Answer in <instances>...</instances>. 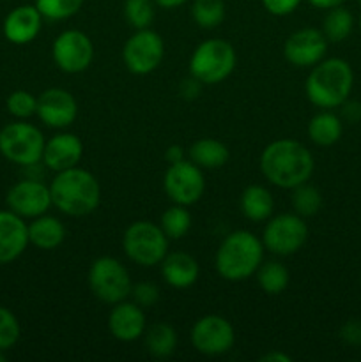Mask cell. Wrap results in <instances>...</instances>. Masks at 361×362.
I'll return each instance as SVG.
<instances>
[{
	"instance_id": "obj_22",
	"label": "cell",
	"mask_w": 361,
	"mask_h": 362,
	"mask_svg": "<svg viewBox=\"0 0 361 362\" xmlns=\"http://www.w3.org/2000/svg\"><path fill=\"white\" fill-rule=\"evenodd\" d=\"M66 239V226L59 218L42 214L28 223V243L38 250H57Z\"/></svg>"
},
{
	"instance_id": "obj_30",
	"label": "cell",
	"mask_w": 361,
	"mask_h": 362,
	"mask_svg": "<svg viewBox=\"0 0 361 362\" xmlns=\"http://www.w3.org/2000/svg\"><path fill=\"white\" fill-rule=\"evenodd\" d=\"M159 226L168 239H183L191 230V214L184 205L173 204L159 218Z\"/></svg>"
},
{
	"instance_id": "obj_4",
	"label": "cell",
	"mask_w": 361,
	"mask_h": 362,
	"mask_svg": "<svg viewBox=\"0 0 361 362\" xmlns=\"http://www.w3.org/2000/svg\"><path fill=\"white\" fill-rule=\"evenodd\" d=\"M265 247L262 239L248 230L230 232L219 244L214 257L216 272L225 281L239 283L257 272L264 262Z\"/></svg>"
},
{
	"instance_id": "obj_17",
	"label": "cell",
	"mask_w": 361,
	"mask_h": 362,
	"mask_svg": "<svg viewBox=\"0 0 361 362\" xmlns=\"http://www.w3.org/2000/svg\"><path fill=\"white\" fill-rule=\"evenodd\" d=\"M108 331L117 341L131 343L145 334L144 308L134 300H120L113 304L108 315Z\"/></svg>"
},
{
	"instance_id": "obj_9",
	"label": "cell",
	"mask_w": 361,
	"mask_h": 362,
	"mask_svg": "<svg viewBox=\"0 0 361 362\" xmlns=\"http://www.w3.org/2000/svg\"><path fill=\"white\" fill-rule=\"evenodd\" d=\"M308 230L304 218L296 212L271 216L262 232V244L265 250L278 257H290L297 253L308 240Z\"/></svg>"
},
{
	"instance_id": "obj_1",
	"label": "cell",
	"mask_w": 361,
	"mask_h": 362,
	"mask_svg": "<svg viewBox=\"0 0 361 362\" xmlns=\"http://www.w3.org/2000/svg\"><path fill=\"white\" fill-rule=\"evenodd\" d=\"M258 166H260L262 175L273 186L292 189L311 179L315 159L301 141L292 140V138H280V140L271 141L262 151Z\"/></svg>"
},
{
	"instance_id": "obj_8",
	"label": "cell",
	"mask_w": 361,
	"mask_h": 362,
	"mask_svg": "<svg viewBox=\"0 0 361 362\" xmlns=\"http://www.w3.org/2000/svg\"><path fill=\"white\" fill-rule=\"evenodd\" d=\"M45 136L30 122H11L0 129V154L7 161L28 168L42 161Z\"/></svg>"
},
{
	"instance_id": "obj_21",
	"label": "cell",
	"mask_w": 361,
	"mask_h": 362,
	"mask_svg": "<svg viewBox=\"0 0 361 362\" xmlns=\"http://www.w3.org/2000/svg\"><path fill=\"white\" fill-rule=\"evenodd\" d=\"M159 267H161V276L166 285L177 290L193 286L197 283L198 274H200L197 258L191 257L186 251H172V253H166V257L163 258Z\"/></svg>"
},
{
	"instance_id": "obj_12",
	"label": "cell",
	"mask_w": 361,
	"mask_h": 362,
	"mask_svg": "<svg viewBox=\"0 0 361 362\" xmlns=\"http://www.w3.org/2000/svg\"><path fill=\"white\" fill-rule=\"evenodd\" d=\"M193 349L207 357L225 356L236 343L234 325L222 315H205L193 324L190 332Z\"/></svg>"
},
{
	"instance_id": "obj_38",
	"label": "cell",
	"mask_w": 361,
	"mask_h": 362,
	"mask_svg": "<svg viewBox=\"0 0 361 362\" xmlns=\"http://www.w3.org/2000/svg\"><path fill=\"white\" fill-rule=\"evenodd\" d=\"M340 338L350 346L361 345V322L360 320H349L342 325L340 329Z\"/></svg>"
},
{
	"instance_id": "obj_34",
	"label": "cell",
	"mask_w": 361,
	"mask_h": 362,
	"mask_svg": "<svg viewBox=\"0 0 361 362\" xmlns=\"http://www.w3.org/2000/svg\"><path fill=\"white\" fill-rule=\"evenodd\" d=\"M7 112L18 120H25L28 117L35 115V108H38V98L30 94L28 90H14L11 92L9 98L6 101Z\"/></svg>"
},
{
	"instance_id": "obj_44",
	"label": "cell",
	"mask_w": 361,
	"mask_h": 362,
	"mask_svg": "<svg viewBox=\"0 0 361 362\" xmlns=\"http://www.w3.org/2000/svg\"><path fill=\"white\" fill-rule=\"evenodd\" d=\"M188 0H154L156 6L163 7V9H176V7L183 6Z\"/></svg>"
},
{
	"instance_id": "obj_40",
	"label": "cell",
	"mask_w": 361,
	"mask_h": 362,
	"mask_svg": "<svg viewBox=\"0 0 361 362\" xmlns=\"http://www.w3.org/2000/svg\"><path fill=\"white\" fill-rule=\"evenodd\" d=\"M200 87H202L200 81L195 80L193 76H190L180 83V94H183V98L186 99H195L198 98V94H200Z\"/></svg>"
},
{
	"instance_id": "obj_11",
	"label": "cell",
	"mask_w": 361,
	"mask_h": 362,
	"mask_svg": "<svg viewBox=\"0 0 361 362\" xmlns=\"http://www.w3.org/2000/svg\"><path fill=\"white\" fill-rule=\"evenodd\" d=\"M163 187L172 204L190 207L204 197L205 177L200 166L190 159H180L170 163L163 177Z\"/></svg>"
},
{
	"instance_id": "obj_36",
	"label": "cell",
	"mask_w": 361,
	"mask_h": 362,
	"mask_svg": "<svg viewBox=\"0 0 361 362\" xmlns=\"http://www.w3.org/2000/svg\"><path fill=\"white\" fill-rule=\"evenodd\" d=\"M131 297H133V300L140 308H152L159 300V290L152 283L144 281L138 283V285H133Z\"/></svg>"
},
{
	"instance_id": "obj_28",
	"label": "cell",
	"mask_w": 361,
	"mask_h": 362,
	"mask_svg": "<svg viewBox=\"0 0 361 362\" xmlns=\"http://www.w3.org/2000/svg\"><path fill=\"white\" fill-rule=\"evenodd\" d=\"M255 276H257L260 290L268 296H280V293L285 292L290 283L289 269L276 260L262 262Z\"/></svg>"
},
{
	"instance_id": "obj_14",
	"label": "cell",
	"mask_w": 361,
	"mask_h": 362,
	"mask_svg": "<svg viewBox=\"0 0 361 362\" xmlns=\"http://www.w3.org/2000/svg\"><path fill=\"white\" fill-rule=\"evenodd\" d=\"M329 41L321 28L304 27L292 32L283 45L285 60L294 67H314L326 59Z\"/></svg>"
},
{
	"instance_id": "obj_19",
	"label": "cell",
	"mask_w": 361,
	"mask_h": 362,
	"mask_svg": "<svg viewBox=\"0 0 361 362\" xmlns=\"http://www.w3.org/2000/svg\"><path fill=\"white\" fill-rule=\"evenodd\" d=\"M28 225L13 211H0V265L20 258L28 246Z\"/></svg>"
},
{
	"instance_id": "obj_32",
	"label": "cell",
	"mask_w": 361,
	"mask_h": 362,
	"mask_svg": "<svg viewBox=\"0 0 361 362\" xmlns=\"http://www.w3.org/2000/svg\"><path fill=\"white\" fill-rule=\"evenodd\" d=\"M84 2L85 0H35L34 6L45 20L62 21L80 13Z\"/></svg>"
},
{
	"instance_id": "obj_18",
	"label": "cell",
	"mask_w": 361,
	"mask_h": 362,
	"mask_svg": "<svg viewBox=\"0 0 361 362\" xmlns=\"http://www.w3.org/2000/svg\"><path fill=\"white\" fill-rule=\"evenodd\" d=\"M84 158V144L73 133H59L46 140L42 165L52 172H64L78 166Z\"/></svg>"
},
{
	"instance_id": "obj_29",
	"label": "cell",
	"mask_w": 361,
	"mask_h": 362,
	"mask_svg": "<svg viewBox=\"0 0 361 362\" xmlns=\"http://www.w3.org/2000/svg\"><path fill=\"white\" fill-rule=\"evenodd\" d=\"M290 191H292L290 204H292L294 212L301 216V218H311V216H315L322 209L321 191L314 184H310V180L292 187Z\"/></svg>"
},
{
	"instance_id": "obj_43",
	"label": "cell",
	"mask_w": 361,
	"mask_h": 362,
	"mask_svg": "<svg viewBox=\"0 0 361 362\" xmlns=\"http://www.w3.org/2000/svg\"><path fill=\"white\" fill-rule=\"evenodd\" d=\"M260 361L262 362H290L292 359L282 352H269L265 354V356H262Z\"/></svg>"
},
{
	"instance_id": "obj_46",
	"label": "cell",
	"mask_w": 361,
	"mask_h": 362,
	"mask_svg": "<svg viewBox=\"0 0 361 362\" xmlns=\"http://www.w3.org/2000/svg\"><path fill=\"white\" fill-rule=\"evenodd\" d=\"M357 27H360V30H361V16H360V20H357Z\"/></svg>"
},
{
	"instance_id": "obj_45",
	"label": "cell",
	"mask_w": 361,
	"mask_h": 362,
	"mask_svg": "<svg viewBox=\"0 0 361 362\" xmlns=\"http://www.w3.org/2000/svg\"><path fill=\"white\" fill-rule=\"evenodd\" d=\"M4 361H6V356H4V352L0 350V362H4Z\"/></svg>"
},
{
	"instance_id": "obj_7",
	"label": "cell",
	"mask_w": 361,
	"mask_h": 362,
	"mask_svg": "<svg viewBox=\"0 0 361 362\" xmlns=\"http://www.w3.org/2000/svg\"><path fill=\"white\" fill-rule=\"evenodd\" d=\"M87 283L92 296L110 306L126 300L133 288L127 269L122 262L113 257L96 258L88 267Z\"/></svg>"
},
{
	"instance_id": "obj_20",
	"label": "cell",
	"mask_w": 361,
	"mask_h": 362,
	"mask_svg": "<svg viewBox=\"0 0 361 362\" xmlns=\"http://www.w3.org/2000/svg\"><path fill=\"white\" fill-rule=\"evenodd\" d=\"M42 20L45 18L41 16L35 6H18L4 20V35L13 45H28L41 32Z\"/></svg>"
},
{
	"instance_id": "obj_33",
	"label": "cell",
	"mask_w": 361,
	"mask_h": 362,
	"mask_svg": "<svg viewBox=\"0 0 361 362\" xmlns=\"http://www.w3.org/2000/svg\"><path fill=\"white\" fill-rule=\"evenodd\" d=\"M154 0H126L124 2V18L134 28H149L156 16Z\"/></svg>"
},
{
	"instance_id": "obj_27",
	"label": "cell",
	"mask_w": 361,
	"mask_h": 362,
	"mask_svg": "<svg viewBox=\"0 0 361 362\" xmlns=\"http://www.w3.org/2000/svg\"><path fill=\"white\" fill-rule=\"evenodd\" d=\"M145 349L156 359H166L177 349V332L168 324H154L145 329Z\"/></svg>"
},
{
	"instance_id": "obj_25",
	"label": "cell",
	"mask_w": 361,
	"mask_h": 362,
	"mask_svg": "<svg viewBox=\"0 0 361 362\" xmlns=\"http://www.w3.org/2000/svg\"><path fill=\"white\" fill-rule=\"evenodd\" d=\"M230 152L223 141L214 138H200L188 151V159L202 170H218L227 165Z\"/></svg>"
},
{
	"instance_id": "obj_6",
	"label": "cell",
	"mask_w": 361,
	"mask_h": 362,
	"mask_svg": "<svg viewBox=\"0 0 361 362\" xmlns=\"http://www.w3.org/2000/svg\"><path fill=\"white\" fill-rule=\"evenodd\" d=\"M168 237L161 226L147 219L131 223L122 237V247L126 257L140 267H154L161 264L168 253Z\"/></svg>"
},
{
	"instance_id": "obj_10",
	"label": "cell",
	"mask_w": 361,
	"mask_h": 362,
	"mask_svg": "<svg viewBox=\"0 0 361 362\" xmlns=\"http://www.w3.org/2000/svg\"><path fill=\"white\" fill-rule=\"evenodd\" d=\"M163 59H165V42L158 32L151 30V27L134 30V34H131L124 42L122 60L130 73L145 76L158 69Z\"/></svg>"
},
{
	"instance_id": "obj_13",
	"label": "cell",
	"mask_w": 361,
	"mask_h": 362,
	"mask_svg": "<svg viewBox=\"0 0 361 362\" xmlns=\"http://www.w3.org/2000/svg\"><path fill=\"white\" fill-rule=\"evenodd\" d=\"M52 57L57 67L64 73H84L94 60V42L85 32L69 28L57 35L52 46Z\"/></svg>"
},
{
	"instance_id": "obj_23",
	"label": "cell",
	"mask_w": 361,
	"mask_h": 362,
	"mask_svg": "<svg viewBox=\"0 0 361 362\" xmlns=\"http://www.w3.org/2000/svg\"><path fill=\"white\" fill-rule=\"evenodd\" d=\"M306 131L311 144L317 147H333L343 134V120L331 110H321L317 115L311 117Z\"/></svg>"
},
{
	"instance_id": "obj_16",
	"label": "cell",
	"mask_w": 361,
	"mask_h": 362,
	"mask_svg": "<svg viewBox=\"0 0 361 362\" xmlns=\"http://www.w3.org/2000/svg\"><path fill=\"white\" fill-rule=\"evenodd\" d=\"M35 115L52 129H66L76 120L78 103L66 88H46L38 98Z\"/></svg>"
},
{
	"instance_id": "obj_47",
	"label": "cell",
	"mask_w": 361,
	"mask_h": 362,
	"mask_svg": "<svg viewBox=\"0 0 361 362\" xmlns=\"http://www.w3.org/2000/svg\"><path fill=\"white\" fill-rule=\"evenodd\" d=\"M357 2H360V6H361V0H357Z\"/></svg>"
},
{
	"instance_id": "obj_24",
	"label": "cell",
	"mask_w": 361,
	"mask_h": 362,
	"mask_svg": "<svg viewBox=\"0 0 361 362\" xmlns=\"http://www.w3.org/2000/svg\"><path fill=\"white\" fill-rule=\"evenodd\" d=\"M275 211V198L268 187L251 184L241 194V212L253 223L268 221Z\"/></svg>"
},
{
	"instance_id": "obj_31",
	"label": "cell",
	"mask_w": 361,
	"mask_h": 362,
	"mask_svg": "<svg viewBox=\"0 0 361 362\" xmlns=\"http://www.w3.org/2000/svg\"><path fill=\"white\" fill-rule=\"evenodd\" d=\"M191 18L200 28L211 30L225 20V2L223 0H193Z\"/></svg>"
},
{
	"instance_id": "obj_5",
	"label": "cell",
	"mask_w": 361,
	"mask_h": 362,
	"mask_svg": "<svg viewBox=\"0 0 361 362\" xmlns=\"http://www.w3.org/2000/svg\"><path fill=\"white\" fill-rule=\"evenodd\" d=\"M237 55L234 46L225 39H207L195 48L190 57V76L202 85H216L234 73Z\"/></svg>"
},
{
	"instance_id": "obj_26",
	"label": "cell",
	"mask_w": 361,
	"mask_h": 362,
	"mask_svg": "<svg viewBox=\"0 0 361 362\" xmlns=\"http://www.w3.org/2000/svg\"><path fill=\"white\" fill-rule=\"evenodd\" d=\"M354 25H356L354 14L347 7L338 6L326 11L321 30L329 42H343L353 34Z\"/></svg>"
},
{
	"instance_id": "obj_37",
	"label": "cell",
	"mask_w": 361,
	"mask_h": 362,
	"mask_svg": "<svg viewBox=\"0 0 361 362\" xmlns=\"http://www.w3.org/2000/svg\"><path fill=\"white\" fill-rule=\"evenodd\" d=\"M301 2L303 0H262V6L273 16H289L301 6Z\"/></svg>"
},
{
	"instance_id": "obj_15",
	"label": "cell",
	"mask_w": 361,
	"mask_h": 362,
	"mask_svg": "<svg viewBox=\"0 0 361 362\" xmlns=\"http://www.w3.org/2000/svg\"><path fill=\"white\" fill-rule=\"evenodd\" d=\"M6 204L9 211L21 218L34 219L42 216L52 207V194H50V186L42 184L38 179H23L14 184L7 191Z\"/></svg>"
},
{
	"instance_id": "obj_3",
	"label": "cell",
	"mask_w": 361,
	"mask_h": 362,
	"mask_svg": "<svg viewBox=\"0 0 361 362\" xmlns=\"http://www.w3.org/2000/svg\"><path fill=\"white\" fill-rule=\"evenodd\" d=\"M354 88V71L347 60L340 57L324 59L311 67L304 92L308 101L321 110L340 108Z\"/></svg>"
},
{
	"instance_id": "obj_35",
	"label": "cell",
	"mask_w": 361,
	"mask_h": 362,
	"mask_svg": "<svg viewBox=\"0 0 361 362\" xmlns=\"http://www.w3.org/2000/svg\"><path fill=\"white\" fill-rule=\"evenodd\" d=\"M21 334L20 322L14 317V313L7 308L0 306V350L6 352V350L13 349L18 343Z\"/></svg>"
},
{
	"instance_id": "obj_42",
	"label": "cell",
	"mask_w": 361,
	"mask_h": 362,
	"mask_svg": "<svg viewBox=\"0 0 361 362\" xmlns=\"http://www.w3.org/2000/svg\"><path fill=\"white\" fill-rule=\"evenodd\" d=\"M165 159L168 163H177V161H180V159H184L183 147H179V145H172V147L166 148Z\"/></svg>"
},
{
	"instance_id": "obj_39",
	"label": "cell",
	"mask_w": 361,
	"mask_h": 362,
	"mask_svg": "<svg viewBox=\"0 0 361 362\" xmlns=\"http://www.w3.org/2000/svg\"><path fill=\"white\" fill-rule=\"evenodd\" d=\"M342 120H347L350 124H356L361 120V103L353 101V99H347L342 106Z\"/></svg>"
},
{
	"instance_id": "obj_41",
	"label": "cell",
	"mask_w": 361,
	"mask_h": 362,
	"mask_svg": "<svg viewBox=\"0 0 361 362\" xmlns=\"http://www.w3.org/2000/svg\"><path fill=\"white\" fill-rule=\"evenodd\" d=\"M347 0H308V4L310 6H314L315 9H322V11H328V9H333V7H338V6H343Z\"/></svg>"
},
{
	"instance_id": "obj_2",
	"label": "cell",
	"mask_w": 361,
	"mask_h": 362,
	"mask_svg": "<svg viewBox=\"0 0 361 362\" xmlns=\"http://www.w3.org/2000/svg\"><path fill=\"white\" fill-rule=\"evenodd\" d=\"M53 207L71 218L88 216L99 207L101 202V186L96 175L88 170L74 166V168L57 172L50 182Z\"/></svg>"
}]
</instances>
